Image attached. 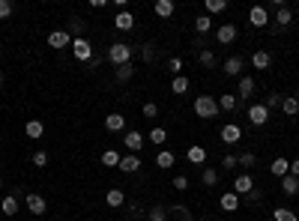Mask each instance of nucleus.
Masks as SVG:
<instances>
[{
	"mask_svg": "<svg viewBox=\"0 0 299 221\" xmlns=\"http://www.w3.org/2000/svg\"><path fill=\"white\" fill-rule=\"evenodd\" d=\"M195 114H198L201 120H216L222 111H219V102H216L213 96H198V99H195Z\"/></svg>",
	"mask_w": 299,
	"mask_h": 221,
	"instance_id": "obj_1",
	"label": "nucleus"
},
{
	"mask_svg": "<svg viewBox=\"0 0 299 221\" xmlns=\"http://www.w3.org/2000/svg\"><path fill=\"white\" fill-rule=\"evenodd\" d=\"M132 54H135V48L126 45V42H114V45L108 48V60H111L114 66H126V63H132Z\"/></svg>",
	"mask_w": 299,
	"mask_h": 221,
	"instance_id": "obj_2",
	"label": "nucleus"
},
{
	"mask_svg": "<svg viewBox=\"0 0 299 221\" xmlns=\"http://www.w3.org/2000/svg\"><path fill=\"white\" fill-rule=\"evenodd\" d=\"M72 54H75V60H81V63H90L93 60V45L81 36V39H72Z\"/></svg>",
	"mask_w": 299,
	"mask_h": 221,
	"instance_id": "obj_3",
	"label": "nucleus"
},
{
	"mask_svg": "<svg viewBox=\"0 0 299 221\" xmlns=\"http://www.w3.org/2000/svg\"><path fill=\"white\" fill-rule=\"evenodd\" d=\"M249 123H252V126H267V123H270V111H267L264 105H252V108H249Z\"/></svg>",
	"mask_w": 299,
	"mask_h": 221,
	"instance_id": "obj_4",
	"label": "nucleus"
},
{
	"mask_svg": "<svg viewBox=\"0 0 299 221\" xmlns=\"http://www.w3.org/2000/svg\"><path fill=\"white\" fill-rule=\"evenodd\" d=\"M249 21H252V27H267V24H270V12H267V6H252Z\"/></svg>",
	"mask_w": 299,
	"mask_h": 221,
	"instance_id": "obj_5",
	"label": "nucleus"
},
{
	"mask_svg": "<svg viewBox=\"0 0 299 221\" xmlns=\"http://www.w3.org/2000/svg\"><path fill=\"white\" fill-rule=\"evenodd\" d=\"M24 204H27V210H30L33 216H45V210H48L45 198H42V195H33V192L27 195V201H24Z\"/></svg>",
	"mask_w": 299,
	"mask_h": 221,
	"instance_id": "obj_6",
	"label": "nucleus"
},
{
	"mask_svg": "<svg viewBox=\"0 0 299 221\" xmlns=\"http://www.w3.org/2000/svg\"><path fill=\"white\" fill-rule=\"evenodd\" d=\"M240 138H243V129H240L237 123L222 126V141H225V144H240Z\"/></svg>",
	"mask_w": 299,
	"mask_h": 221,
	"instance_id": "obj_7",
	"label": "nucleus"
},
{
	"mask_svg": "<svg viewBox=\"0 0 299 221\" xmlns=\"http://www.w3.org/2000/svg\"><path fill=\"white\" fill-rule=\"evenodd\" d=\"M48 45L51 48H66V45H72V36L66 30H54V33H48Z\"/></svg>",
	"mask_w": 299,
	"mask_h": 221,
	"instance_id": "obj_8",
	"label": "nucleus"
},
{
	"mask_svg": "<svg viewBox=\"0 0 299 221\" xmlns=\"http://www.w3.org/2000/svg\"><path fill=\"white\" fill-rule=\"evenodd\" d=\"M24 135H27L30 141H39V138L45 135V126H42V120H27V123H24Z\"/></svg>",
	"mask_w": 299,
	"mask_h": 221,
	"instance_id": "obj_9",
	"label": "nucleus"
},
{
	"mask_svg": "<svg viewBox=\"0 0 299 221\" xmlns=\"http://www.w3.org/2000/svg\"><path fill=\"white\" fill-rule=\"evenodd\" d=\"M216 39H219L222 45H231V42L237 39V27H234V24H222V27L216 30Z\"/></svg>",
	"mask_w": 299,
	"mask_h": 221,
	"instance_id": "obj_10",
	"label": "nucleus"
},
{
	"mask_svg": "<svg viewBox=\"0 0 299 221\" xmlns=\"http://www.w3.org/2000/svg\"><path fill=\"white\" fill-rule=\"evenodd\" d=\"M243 66H246V63H243V57H237V54H234V57H228V60H225V75H231V78H240Z\"/></svg>",
	"mask_w": 299,
	"mask_h": 221,
	"instance_id": "obj_11",
	"label": "nucleus"
},
{
	"mask_svg": "<svg viewBox=\"0 0 299 221\" xmlns=\"http://www.w3.org/2000/svg\"><path fill=\"white\" fill-rule=\"evenodd\" d=\"M117 168H120L123 174H135V171L141 168V159H138L135 153H129V156H123V159H120V165H117Z\"/></svg>",
	"mask_w": 299,
	"mask_h": 221,
	"instance_id": "obj_12",
	"label": "nucleus"
},
{
	"mask_svg": "<svg viewBox=\"0 0 299 221\" xmlns=\"http://www.w3.org/2000/svg\"><path fill=\"white\" fill-rule=\"evenodd\" d=\"M252 189H255V180H252L249 174H240V177L234 180V192H237V195H249Z\"/></svg>",
	"mask_w": 299,
	"mask_h": 221,
	"instance_id": "obj_13",
	"label": "nucleus"
},
{
	"mask_svg": "<svg viewBox=\"0 0 299 221\" xmlns=\"http://www.w3.org/2000/svg\"><path fill=\"white\" fill-rule=\"evenodd\" d=\"M114 27L129 33V30L135 27V18H132V12H129V9H126V12H117V18H114Z\"/></svg>",
	"mask_w": 299,
	"mask_h": 221,
	"instance_id": "obj_14",
	"label": "nucleus"
},
{
	"mask_svg": "<svg viewBox=\"0 0 299 221\" xmlns=\"http://www.w3.org/2000/svg\"><path fill=\"white\" fill-rule=\"evenodd\" d=\"M123 126H126V117H123V114L114 111V114L105 117V129H108V132H123Z\"/></svg>",
	"mask_w": 299,
	"mask_h": 221,
	"instance_id": "obj_15",
	"label": "nucleus"
},
{
	"mask_svg": "<svg viewBox=\"0 0 299 221\" xmlns=\"http://www.w3.org/2000/svg\"><path fill=\"white\" fill-rule=\"evenodd\" d=\"M141 147H144V135H141V132H135V129H132V132H126V150H129V153H138Z\"/></svg>",
	"mask_w": 299,
	"mask_h": 221,
	"instance_id": "obj_16",
	"label": "nucleus"
},
{
	"mask_svg": "<svg viewBox=\"0 0 299 221\" xmlns=\"http://www.w3.org/2000/svg\"><path fill=\"white\" fill-rule=\"evenodd\" d=\"M105 204H108L111 210H117V207H123V204H126V192H123V189H111V192L105 195Z\"/></svg>",
	"mask_w": 299,
	"mask_h": 221,
	"instance_id": "obj_17",
	"label": "nucleus"
},
{
	"mask_svg": "<svg viewBox=\"0 0 299 221\" xmlns=\"http://www.w3.org/2000/svg\"><path fill=\"white\" fill-rule=\"evenodd\" d=\"M222 210H225V213L240 210V195H237V192H225V195H222Z\"/></svg>",
	"mask_w": 299,
	"mask_h": 221,
	"instance_id": "obj_18",
	"label": "nucleus"
},
{
	"mask_svg": "<svg viewBox=\"0 0 299 221\" xmlns=\"http://www.w3.org/2000/svg\"><path fill=\"white\" fill-rule=\"evenodd\" d=\"M186 159H189L192 165H204V162H207V150H204V147H189V150H186Z\"/></svg>",
	"mask_w": 299,
	"mask_h": 221,
	"instance_id": "obj_19",
	"label": "nucleus"
},
{
	"mask_svg": "<svg viewBox=\"0 0 299 221\" xmlns=\"http://www.w3.org/2000/svg\"><path fill=\"white\" fill-rule=\"evenodd\" d=\"M270 174H273V177H288V174H291V162H288V159H276V162L270 165Z\"/></svg>",
	"mask_w": 299,
	"mask_h": 221,
	"instance_id": "obj_20",
	"label": "nucleus"
},
{
	"mask_svg": "<svg viewBox=\"0 0 299 221\" xmlns=\"http://www.w3.org/2000/svg\"><path fill=\"white\" fill-rule=\"evenodd\" d=\"M0 213H3V216H15V213H18V198H15V195H6V198L0 201Z\"/></svg>",
	"mask_w": 299,
	"mask_h": 221,
	"instance_id": "obj_21",
	"label": "nucleus"
},
{
	"mask_svg": "<svg viewBox=\"0 0 299 221\" xmlns=\"http://www.w3.org/2000/svg\"><path fill=\"white\" fill-rule=\"evenodd\" d=\"M282 111H285L288 117H297L299 114V99L297 96H285V99H282Z\"/></svg>",
	"mask_w": 299,
	"mask_h": 221,
	"instance_id": "obj_22",
	"label": "nucleus"
},
{
	"mask_svg": "<svg viewBox=\"0 0 299 221\" xmlns=\"http://www.w3.org/2000/svg\"><path fill=\"white\" fill-rule=\"evenodd\" d=\"M282 192H285V195H299V180L291 177V174L282 177Z\"/></svg>",
	"mask_w": 299,
	"mask_h": 221,
	"instance_id": "obj_23",
	"label": "nucleus"
},
{
	"mask_svg": "<svg viewBox=\"0 0 299 221\" xmlns=\"http://www.w3.org/2000/svg\"><path fill=\"white\" fill-rule=\"evenodd\" d=\"M252 63H255V69H270V63H273V57H270V51H255V57H252Z\"/></svg>",
	"mask_w": 299,
	"mask_h": 221,
	"instance_id": "obj_24",
	"label": "nucleus"
},
{
	"mask_svg": "<svg viewBox=\"0 0 299 221\" xmlns=\"http://www.w3.org/2000/svg\"><path fill=\"white\" fill-rule=\"evenodd\" d=\"M156 15L159 18H171L174 15V0H159L156 3Z\"/></svg>",
	"mask_w": 299,
	"mask_h": 221,
	"instance_id": "obj_25",
	"label": "nucleus"
},
{
	"mask_svg": "<svg viewBox=\"0 0 299 221\" xmlns=\"http://www.w3.org/2000/svg\"><path fill=\"white\" fill-rule=\"evenodd\" d=\"M255 87H258V84H255V78H249V75H246V78H240V96H243V99H249V96L255 93Z\"/></svg>",
	"mask_w": 299,
	"mask_h": 221,
	"instance_id": "obj_26",
	"label": "nucleus"
},
{
	"mask_svg": "<svg viewBox=\"0 0 299 221\" xmlns=\"http://www.w3.org/2000/svg\"><path fill=\"white\" fill-rule=\"evenodd\" d=\"M120 159H123V156H120L117 150H105V153H102V165H105V168H117Z\"/></svg>",
	"mask_w": 299,
	"mask_h": 221,
	"instance_id": "obj_27",
	"label": "nucleus"
},
{
	"mask_svg": "<svg viewBox=\"0 0 299 221\" xmlns=\"http://www.w3.org/2000/svg\"><path fill=\"white\" fill-rule=\"evenodd\" d=\"M294 21V12L288 9V6H279V12H276V24H282V27H288Z\"/></svg>",
	"mask_w": 299,
	"mask_h": 221,
	"instance_id": "obj_28",
	"label": "nucleus"
},
{
	"mask_svg": "<svg viewBox=\"0 0 299 221\" xmlns=\"http://www.w3.org/2000/svg\"><path fill=\"white\" fill-rule=\"evenodd\" d=\"M135 75V69H132V63H126V66H117V72H114V78L120 81V84H126L129 78Z\"/></svg>",
	"mask_w": 299,
	"mask_h": 221,
	"instance_id": "obj_29",
	"label": "nucleus"
},
{
	"mask_svg": "<svg viewBox=\"0 0 299 221\" xmlns=\"http://www.w3.org/2000/svg\"><path fill=\"white\" fill-rule=\"evenodd\" d=\"M171 90H174L177 96H180V93H186V90H189V78H186V75H174V81H171Z\"/></svg>",
	"mask_w": 299,
	"mask_h": 221,
	"instance_id": "obj_30",
	"label": "nucleus"
},
{
	"mask_svg": "<svg viewBox=\"0 0 299 221\" xmlns=\"http://www.w3.org/2000/svg\"><path fill=\"white\" fill-rule=\"evenodd\" d=\"M273 219L276 221H299V216H294V210H288V207H279L273 213Z\"/></svg>",
	"mask_w": 299,
	"mask_h": 221,
	"instance_id": "obj_31",
	"label": "nucleus"
},
{
	"mask_svg": "<svg viewBox=\"0 0 299 221\" xmlns=\"http://www.w3.org/2000/svg\"><path fill=\"white\" fill-rule=\"evenodd\" d=\"M156 165H159V168H174V153H171V150H162V153L156 156Z\"/></svg>",
	"mask_w": 299,
	"mask_h": 221,
	"instance_id": "obj_32",
	"label": "nucleus"
},
{
	"mask_svg": "<svg viewBox=\"0 0 299 221\" xmlns=\"http://www.w3.org/2000/svg\"><path fill=\"white\" fill-rule=\"evenodd\" d=\"M225 9H228V0H207V12L219 15V12H225Z\"/></svg>",
	"mask_w": 299,
	"mask_h": 221,
	"instance_id": "obj_33",
	"label": "nucleus"
},
{
	"mask_svg": "<svg viewBox=\"0 0 299 221\" xmlns=\"http://www.w3.org/2000/svg\"><path fill=\"white\" fill-rule=\"evenodd\" d=\"M216 183H219V171H216V168H207V171H204V186L213 189Z\"/></svg>",
	"mask_w": 299,
	"mask_h": 221,
	"instance_id": "obj_34",
	"label": "nucleus"
},
{
	"mask_svg": "<svg viewBox=\"0 0 299 221\" xmlns=\"http://www.w3.org/2000/svg\"><path fill=\"white\" fill-rule=\"evenodd\" d=\"M195 27H198V33H210V30H213V21H210V15H201V18L195 21Z\"/></svg>",
	"mask_w": 299,
	"mask_h": 221,
	"instance_id": "obj_35",
	"label": "nucleus"
},
{
	"mask_svg": "<svg viewBox=\"0 0 299 221\" xmlns=\"http://www.w3.org/2000/svg\"><path fill=\"white\" fill-rule=\"evenodd\" d=\"M282 99H285V96L270 93V96H267V102H264V108H267V111H273V108H279V105H282Z\"/></svg>",
	"mask_w": 299,
	"mask_h": 221,
	"instance_id": "obj_36",
	"label": "nucleus"
},
{
	"mask_svg": "<svg viewBox=\"0 0 299 221\" xmlns=\"http://www.w3.org/2000/svg\"><path fill=\"white\" fill-rule=\"evenodd\" d=\"M234 108H237V96H222L219 111H234Z\"/></svg>",
	"mask_w": 299,
	"mask_h": 221,
	"instance_id": "obj_37",
	"label": "nucleus"
},
{
	"mask_svg": "<svg viewBox=\"0 0 299 221\" xmlns=\"http://www.w3.org/2000/svg\"><path fill=\"white\" fill-rule=\"evenodd\" d=\"M141 114H144L147 120H153V117H159V105H156V102H147V105L141 108Z\"/></svg>",
	"mask_w": 299,
	"mask_h": 221,
	"instance_id": "obj_38",
	"label": "nucleus"
},
{
	"mask_svg": "<svg viewBox=\"0 0 299 221\" xmlns=\"http://www.w3.org/2000/svg\"><path fill=\"white\" fill-rule=\"evenodd\" d=\"M150 221H168V210L165 207H153L150 210Z\"/></svg>",
	"mask_w": 299,
	"mask_h": 221,
	"instance_id": "obj_39",
	"label": "nucleus"
},
{
	"mask_svg": "<svg viewBox=\"0 0 299 221\" xmlns=\"http://www.w3.org/2000/svg\"><path fill=\"white\" fill-rule=\"evenodd\" d=\"M201 66L213 69V66H216V54H213V51H201Z\"/></svg>",
	"mask_w": 299,
	"mask_h": 221,
	"instance_id": "obj_40",
	"label": "nucleus"
},
{
	"mask_svg": "<svg viewBox=\"0 0 299 221\" xmlns=\"http://www.w3.org/2000/svg\"><path fill=\"white\" fill-rule=\"evenodd\" d=\"M150 141H153V144H165V141H168V132H165V129H153V132H150Z\"/></svg>",
	"mask_w": 299,
	"mask_h": 221,
	"instance_id": "obj_41",
	"label": "nucleus"
},
{
	"mask_svg": "<svg viewBox=\"0 0 299 221\" xmlns=\"http://www.w3.org/2000/svg\"><path fill=\"white\" fill-rule=\"evenodd\" d=\"M87 30V24L81 21V18H72V33H75V39H81V33Z\"/></svg>",
	"mask_w": 299,
	"mask_h": 221,
	"instance_id": "obj_42",
	"label": "nucleus"
},
{
	"mask_svg": "<svg viewBox=\"0 0 299 221\" xmlns=\"http://www.w3.org/2000/svg\"><path fill=\"white\" fill-rule=\"evenodd\" d=\"M33 165H36V168H45V165H48V153H45V150L33 153Z\"/></svg>",
	"mask_w": 299,
	"mask_h": 221,
	"instance_id": "obj_43",
	"label": "nucleus"
},
{
	"mask_svg": "<svg viewBox=\"0 0 299 221\" xmlns=\"http://www.w3.org/2000/svg\"><path fill=\"white\" fill-rule=\"evenodd\" d=\"M237 162H240L243 168H252V165H255L258 159H255V153H243V156H237Z\"/></svg>",
	"mask_w": 299,
	"mask_h": 221,
	"instance_id": "obj_44",
	"label": "nucleus"
},
{
	"mask_svg": "<svg viewBox=\"0 0 299 221\" xmlns=\"http://www.w3.org/2000/svg\"><path fill=\"white\" fill-rule=\"evenodd\" d=\"M174 189H177V192H186V189H189V177H183V174L174 177Z\"/></svg>",
	"mask_w": 299,
	"mask_h": 221,
	"instance_id": "obj_45",
	"label": "nucleus"
},
{
	"mask_svg": "<svg viewBox=\"0 0 299 221\" xmlns=\"http://www.w3.org/2000/svg\"><path fill=\"white\" fill-rule=\"evenodd\" d=\"M141 57H144V60L150 63V60L156 57V48H153V45H141Z\"/></svg>",
	"mask_w": 299,
	"mask_h": 221,
	"instance_id": "obj_46",
	"label": "nucleus"
},
{
	"mask_svg": "<svg viewBox=\"0 0 299 221\" xmlns=\"http://www.w3.org/2000/svg\"><path fill=\"white\" fill-rule=\"evenodd\" d=\"M171 216H180L183 221H192V216H189V210H186V207H174V210H171Z\"/></svg>",
	"mask_w": 299,
	"mask_h": 221,
	"instance_id": "obj_47",
	"label": "nucleus"
},
{
	"mask_svg": "<svg viewBox=\"0 0 299 221\" xmlns=\"http://www.w3.org/2000/svg\"><path fill=\"white\" fill-rule=\"evenodd\" d=\"M240 162H237V156H225V162H222V171H231V168H237Z\"/></svg>",
	"mask_w": 299,
	"mask_h": 221,
	"instance_id": "obj_48",
	"label": "nucleus"
},
{
	"mask_svg": "<svg viewBox=\"0 0 299 221\" xmlns=\"http://www.w3.org/2000/svg\"><path fill=\"white\" fill-rule=\"evenodd\" d=\"M12 15V3L9 0H0V18H9Z\"/></svg>",
	"mask_w": 299,
	"mask_h": 221,
	"instance_id": "obj_49",
	"label": "nucleus"
},
{
	"mask_svg": "<svg viewBox=\"0 0 299 221\" xmlns=\"http://www.w3.org/2000/svg\"><path fill=\"white\" fill-rule=\"evenodd\" d=\"M180 69H183V60H180V57H174V60H171V72H180Z\"/></svg>",
	"mask_w": 299,
	"mask_h": 221,
	"instance_id": "obj_50",
	"label": "nucleus"
},
{
	"mask_svg": "<svg viewBox=\"0 0 299 221\" xmlns=\"http://www.w3.org/2000/svg\"><path fill=\"white\" fill-rule=\"evenodd\" d=\"M90 6H93V9H105V6H108V0H90Z\"/></svg>",
	"mask_w": 299,
	"mask_h": 221,
	"instance_id": "obj_51",
	"label": "nucleus"
},
{
	"mask_svg": "<svg viewBox=\"0 0 299 221\" xmlns=\"http://www.w3.org/2000/svg\"><path fill=\"white\" fill-rule=\"evenodd\" d=\"M291 177H297V180H299V162H294V165H291Z\"/></svg>",
	"mask_w": 299,
	"mask_h": 221,
	"instance_id": "obj_52",
	"label": "nucleus"
},
{
	"mask_svg": "<svg viewBox=\"0 0 299 221\" xmlns=\"http://www.w3.org/2000/svg\"><path fill=\"white\" fill-rule=\"evenodd\" d=\"M0 87H3V72H0Z\"/></svg>",
	"mask_w": 299,
	"mask_h": 221,
	"instance_id": "obj_53",
	"label": "nucleus"
},
{
	"mask_svg": "<svg viewBox=\"0 0 299 221\" xmlns=\"http://www.w3.org/2000/svg\"><path fill=\"white\" fill-rule=\"evenodd\" d=\"M0 189H3V180H0Z\"/></svg>",
	"mask_w": 299,
	"mask_h": 221,
	"instance_id": "obj_54",
	"label": "nucleus"
},
{
	"mask_svg": "<svg viewBox=\"0 0 299 221\" xmlns=\"http://www.w3.org/2000/svg\"><path fill=\"white\" fill-rule=\"evenodd\" d=\"M144 221H150V219H144Z\"/></svg>",
	"mask_w": 299,
	"mask_h": 221,
	"instance_id": "obj_55",
	"label": "nucleus"
}]
</instances>
